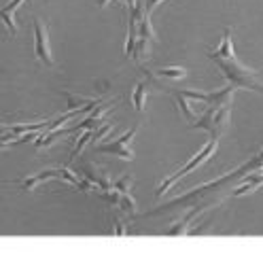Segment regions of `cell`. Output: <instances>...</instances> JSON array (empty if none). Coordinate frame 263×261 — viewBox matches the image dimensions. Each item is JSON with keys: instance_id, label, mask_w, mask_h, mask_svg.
I'll return each instance as SVG.
<instances>
[{"instance_id": "1", "label": "cell", "mask_w": 263, "mask_h": 261, "mask_svg": "<svg viewBox=\"0 0 263 261\" xmlns=\"http://www.w3.org/2000/svg\"><path fill=\"white\" fill-rule=\"evenodd\" d=\"M208 58L221 68L225 79L234 87H244V89H253V91H261L263 94L261 72L253 70L249 66H244L242 62H238V58L234 53L232 30H229V28H225V32H223V41H221L219 49H215V51H208Z\"/></svg>"}, {"instance_id": "2", "label": "cell", "mask_w": 263, "mask_h": 261, "mask_svg": "<svg viewBox=\"0 0 263 261\" xmlns=\"http://www.w3.org/2000/svg\"><path fill=\"white\" fill-rule=\"evenodd\" d=\"M229 119H232V100L223 102V104H208L206 113L191 127L193 129H206V132H210L212 138H219L221 134L227 132Z\"/></svg>"}, {"instance_id": "3", "label": "cell", "mask_w": 263, "mask_h": 261, "mask_svg": "<svg viewBox=\"0 0 263 261\" xmlns=\"http://www.w3.org/2000/svg\"><path fill=\"white\" fill-rule=\"evenodd\" d=\"M217 140H219V138H210V140H208V144H206L204 149H202L200 153H197V155H195V157L189 161L187 166H183V168H180L178 172H174L172 176H168L166 181H163V183L159 185V189H157V198H161V195L166 193V191H168V189H170V187H172V185L178 181V178H183L185 174H189V172H191V170H195L197 166H202L206 159H210V157H212V153L217 151Z\"/></svg>"}, {"instance_id": "4", "label": "cell", "mask_w": 263, "mask_h": 261, "mask_svg": "<svg viewBox=\"0 0 263 261\" xmlns=\"http://www.w3.org/2000/svg\"><path fill=\"white\" fill-rule=\"evenodd\" d=\"M136 132H138V125L129 127L121 138L112 140V142H108V144H98L96 151H98V153H108V155H115V157H121V159L132 161V159H134V151L129 149V140L134 138Z\"/></svg>"}, {"instance_id": "5", "label": "cell", "mask_w": 263, "mask_h": 261, "mask_svg": "<svg viewBox=\"0 0 263 261\" xmlns=\"http://www.w3.org/2000/svg\"><path fill=\"white\" fill-rule=\"evenodd\" d=\"M32 24H34V53H36V58L45 64V66H53V55H51V49H49L47 26L39 17L32 20Z\"/></svg>"}, {"instance_id": "6", "label": "cell", "mask_w": 263, "mask_h": 261, "mask_svg": "<svg viewBox=\"0 0 263 261\" xmlns=\"http://www.w3.org/2000/svg\"><path fill=\"white\" fill-rule=\"evenodd\" d=\"M81 174H83L85 178H89V181H91L98 189H102V191H108V189L115 187V183L110 181V176H108L106 172L98 170V168H93V166H89V164H85L83 168H81Z\"/></svg>"}, {"instance_id": "7", "label": "cell", "mask_w": 263, "mask_h": 261, "mask_svg": "<svg viewBox=\"0 0 263 261\" xmlns=\"http://www.w3.org/2000/svg\"><path fill=\"white\" fill-rule=\"evenodd\" d=\"M49 178H60V168H53V170H43L41 174L28 176V178H24V181H20V183H17V187H22V189H26V191H32L36 185H41V183L49 181Z\"/></svg>"}, {"instance_id": "8", "label": "cell", "mask_w": 263, "mask_h": 261, "mask_svg": "<svg viewBox=\"0 0 263 261\" xmlns=\"http://www.w3.org/2000/svg\"><path fill=\"white\" fill-rule=\"evenodd\" d=\"M72 129L70 127H58V129H51V132H47L45 136H39L36 138V144H34V149L41 151V149H47V146H51L58 138H62L64 134H70Z\"/></svg>"}, {"instance_id": "9", "label": "cell", "mask_w": 263, "mask_h": 261, "mask_svg": "<svg viewBox=\"0 0 263 261\" xmlns=\"http://www.w3.org/2000/svg\"><path fill=\"white\" fill-rule=\"evenodd\" d=\"M149 55H151V41H149V39H142V36H138V41H136V47H134V53H132V58H134V62L142 64L144 60H149Z\"/></svg>"}, {"instance_id": "10", "label": "cell", "mask_w": 263, "mask_h": 261, "mask_svg": "<svg viewBox=\"0 0 263 261\" xmlns=\"http://www.w3.org/2000/svg\"><path fill=\"white\" fill-rule=\"evenodd\" d=\"M200 210H202V206H195L193 210H191V213L183 219V221H178L174 227H172V230H170V236H183V234H187V230H189V223H191V219L197 215V213H200Z\"/></svg>"}, {"instance_id": "11", "label": "cell", "mask_w": 263, "mask_h": 261, "mask_svg": "<svg viewBox=\"0 0 263 261\" xmlns=\"http://www.w3.org/2000/svg\"><path fill=\"white\" fill-rule=\"evenodd\" d=\"M138 36H142V39H149V41H155L157 36H155V30H153V26H151V15L144 11V15H142V20H140V24H138Z\"/></svg>"}, {"instance_id": "12", "label": "cell", "mask_w": 263, "mask_h": 261, "mask_svg": "<svg viewBox=\"0 0 263 261\" xmlns=\"http://www.w3.org/2000/svg\"><path fill=\"white\" fill-rule=\"evenodd\" d=\"M149 77H161V79H172V81H176V79H185L187 77V70L185 68H159V70H155V72H146Z\"/></svg>"}, {"instance_id": "13", "label": "cell", "mask_w": 263, "mask_h": 261, "mask_svg": "<svg viewBox=\"0 0 263 261\" xmlns=\"http://www.w3.org/2000/svg\"><path fill=\"white\" fill-rule=\"evenodd\" d=\"M132 102H134V106H136V110H144V102H146V85L142 83H136L134 85V91H132Z\"/></svg>"}, {"instance_id": "14", "label": "cell", "mask_w": 263, "mask_h": 261, "mask_svg": "<svg viewBox=\"0 0 263 261\" xmlns=\"http://www.w3.org/2000/svg\"><path fill=\"white\" fill-rule=\"evenodd\" d=\"M64 98H66V102H68V110H81L91 102L89 98H79L72 91H64Z\"/></svg>"}, {"instance_id": "15", "label": "cell", "mask_w": 263, "mask_h": 261, "mask_svg": "<svg viewBox=\"0 0 263 261\" xmlns=\"http://www.w3.org/2000/svg\"><path fill=\"white\" fill-rule=\"evenodd\" d=\"M174 94V91H172ZM174 98H176V104H178V108H180V113H183V117L187 119V121H195V113H193V108L189 106V102H187V98L185 96H180V94H174Z\"/></svg>"}, {"instance_id": "16", "label": "cell", "mask_w": 263, "mask_h": 261, "mask_svg": "<svg viewBox=\"0 0 263 261\" xmlns=\"http://www.w3.org/2000/svg\"><path fill=\"white\" fill-rule=\"evenodd\" d=\"M91 136H93V129H83V134L77 138V144H74V149H72V153H70V161H72L81 151H83V146H85L87 142H91Z\"/></svg>"}, {"instance_id": "17", "label": "cell", "mask_w": 263, "mask_h": 261, "mask_svg": "<svg viewBox=\"0 0 263 261\" xmlns=\"http://www.w3.org/2000/svg\"><path fill=\"white\" fill-rule=\"evenodd\" d=\"M119 208L123 210V213H127V215H134V213H136V202H134V198H132L129 193H121V204H119Z\"/></svg>"}, {"instance_id": "18", "label": "cell", "mask_w": 263, "mask_h": 261, "mask_svg": "<svg viewBox=\"0 0 263 261\" xmlns=\"http://www.w3.org/2000/svg\"><path fill=\"white\" fill-rule=\"evenodd\" d=\"M110 129H112V123L110 121H104L100 127H98V129H93V136H91V142H100L108 132H110Z\"/></svg>"}, {"instance_id": "19", "label": "cell", "mask_w": 263, "mask_h": 261, "mask_svg": "<svg viewBox=\"0 0 263 261\" xmlns=\"http://www.w3.org/2000/svg\"><path fill=\"white\" fill-rule=\"evenodd\" d=\"M129 187H132V176L129 174L121 176L119 181H115V189H117L119 193H129Z\"/></svg>"}, {"instance_id": "20", "label": "cell", "mask_w": 263, "mask_h": 261, "mask_svg": "<svg viewBox=\"0 0 263 261\" xmlns=\"http://www.w3.org/2000/svg\"><path fill=\"white\" fill-rule=\"evenodd\" d=\"M0 17L5 20V24H7V28H9V32L11 34H17V24H15V17H13V13H0Z\"/></svg>"}, {"instance_id": "21", "label": "cell", "mask_w": 263, "mask_h": 261, "mask_svg": "<svg viewBox=\"0 0 263 261\" xmlns=\"http://www.w3.org/2000/svg\"><path fill=\"white\" fill-rule=\"evenodd\" d=\"M112 234H115V236H125V234H127L125 223H123V221H119V219L115 221V223H112Z\"/></svg>"}, {"instance_id": "22", "label": "cell", "mask_w": 263, "mask_h": 261, "mask_svg": "<svg viewBox=\"0 0 263 261\" xmlns=\"http://www.w3.org/2000/svg\"><path fill=\"white\" fill-rule=\"evenodd\" d=\"M159 3H161V0H144V11L151 15V11H153V9H155Z\"/></svg>"}, {"instance_id": "23", "label": "cell", "mask_w": 263, "mask_h": 261, "mask_svg": "<svg viewBox=\"0 0 263 261\" xmlns=\"http://www.w3.org/2000/svg\"><path fill=\"white\" fill-rule=\"evenodd\" d=\"M125 3H127V9H134L138 5V0H125Z\"/></svg>"}, {"instance_id": "24", "label": "cell", "mask_w": 263, "mask_h": 261, "mask_svg": "<svg viewBox=\"0 0 263 261\" xmlns=\"http://www.w3.org/2000/svg\"><path fill=\"white\" fill-rule=\"evenodd\" d=\"M110 3V0H98V7H106Z\"/></svg>"}]
</instances>
